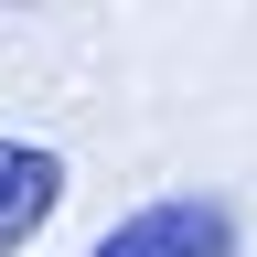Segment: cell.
I'll return each mask as SVG.
<instances>
[{
  "label": "cell",
  "mask_w": 257,
  "mask_h": 257,
  "mask_svg": "<svg viewBox=\"0 0 257 257\" xmlns=\"http://www.w3.org/2000/svg\"><path fill=\"white\" fill-rule=\"evenodd\" d=\"M54 204H64V150H43V140H0V257H22L32 236H43Z\"/></svg>",
  "instance_id": "obj_2"
},
{
  "label": "cell",
  "mask_w": 257,
  "mask_h": 257,
  "mask_svg": "<svg viewBox=\"0 0 257 257\" xmlns=\"http://www.w3.org/2000/svg\"><path fill=\"white\" fill-rule=\"evenodd\" d=\"M86 257H236V204L225 193H161V204L118 214Z\"/></svg>",
  "instance_id": "obj_1"
}]
</instances>
